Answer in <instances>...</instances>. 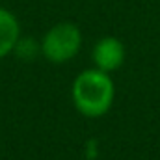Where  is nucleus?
<instances>
[{"label":"nucleus","mask_w":160,"mask_h":160,"mask_svg":"<svg viewBox=\"0 0 160 160\" xmlns=\"http://www.w3.org/2000/svg\"><path fill=\"white\" fill-rule=\"evenodd\" d=\"M71 99L80 116L97 119L110 112L116 99V84L110 73L97 67L84 69L73 80Z\"/></svg>","instance_id":"f257e3e1"},{"label":"nucleus","mask_w":160,"mask_h":160,"mask_svg":"<svg viewBox=\"0 0 160 160\" xmlns=\"http://www.w3.org/2000/svg\"><path fill=\"white\" fill-rule=\"evenodd\" d=\"M39 45L41 56L47 62L54 65H62L78 56L82 48V32L77 24L63 21L50 26L41 38Z\"/></svg>","instance_id":"f03ea898"},{"label":"nucleus","mask_w":160,"mask_h":160,"mask_svg":"<svg viewBox=\"0 0 160 160\" xmlns=\"http://www.w3.org/2000/svg\"><path fill=\"white\" fill-rule=\"evenodd\" d=\"M125 56H127V50H125L123 41L114 36L101 38L93 45V50H91L93 65L104 73L118 71L125 62Z\"/></svg>","instance_id":"7ed1b4c3"},{"label":"nucleus","mask_w":160,"mask_h":160,"mask_svg":"<svg viewBox=\"0 0 160 160\" xmlns=\"http://www.w3.org/2000/svg\"><path fill=\"white\" fill-rule=\"evenodd\" d=\"M21 39V24L13 11L0 6V60L13 54Z\"/></svg>","instance_id":"20e7f679"},{"label":"nucleus","mask_w":160,"mask_h":160,"mask_svg":"<svg viewBox=\"0 0 160 160\" xmlns=\"http://www.w3.org/2000/svg\"><path fill=\"white\" fill-rule=\"evenodd\" d=\"M15 54L19 58H22V60H32L36 54H41V45L36 39H32V38L26 39V38L21 36V39L17 43V47H15Z\"/></svg>","instance_id":"39448f33"}]
</instances>
